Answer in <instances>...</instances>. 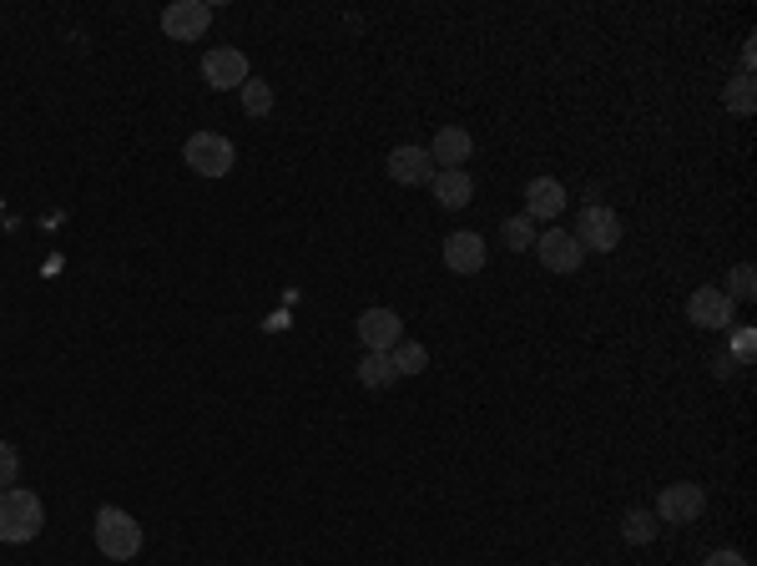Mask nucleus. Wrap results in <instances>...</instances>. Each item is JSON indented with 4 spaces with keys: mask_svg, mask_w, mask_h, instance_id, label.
<instances>
[{
    "mask_svg": "<svg viewBox=\"0 0 757 566\" xmlns=\"http://www.w3.org/2000/svg\"><path fill=\"white\" fill-rule=\"evenodd\" d=\"M41 526H46V506H41L36 491H21V485L0 491V542H36Z\"/></svg>",
    "mask_w": 757,
    "mask_h": 566,
    "instance_id": "nucleus-1",
    "label": "nucleus"
},
{
    "mask_svg": "<svg viewBox=\"0 0 757 566\" xmlns=\"http://www.w3.org/2000/svg\"><path fill=\"white\" fill-rule=\"evenodd\" d=\"M96 546H102V556H111V562H131V556L142 552V526H137L127 511L102 506L96 511Z\"/></svg>",
    "mask_w": 757,
    "mask_h": 566,
    "instance_id": "nucleus-2",
    "label": "nucleus"
},
{
    "mask_svg": "<svg viewBox=\"0 0 757 566\" xmlns=\"http://www.w3.org/2000/svg\"><path fill=\"white\" fill-rule=\"evenodd\" d=\"M182 162H188L192 172H202V178H223V172H233L237 152L223 132H198V137H188V147H182Z\"/></svg>",
    "mask_w": 757,
    "mask_h": 566,
    "instance_id": "nucleus-3",
    "label": "nucleus"
},
{
    "mask_svg": "<svg viewBox=\"0 0 757 566\" xmlns=\"http://www.w3.org/2000/svg\"><path fill=\"white\" fill-rule=\"evenodd\" d=\"M571 238L580 243V248H596V254H611L616 243H621V217L611 213V207L591 203V207H580L576 217V233Z\"/></svg>",
    "mask_w": 757,
    "mask_h": 566,
    "instance_id": "nucleus-4",
    "label": "nucleus"
},
{
    "mask_svg": "<svg viewBox=\"0 0 757 566\" xmlns=\"http://www.w3.org/2000/svg\"><path fill=\"white\" fill-rule=\"evenodd\" d=\"M213 25V6L207 0H172L162 11V31L172 41H202Z\"/></svg>",
    "mask_w": 757,
    "mask_h": 566,
    "instance_id": "nucleus-5",
    "label": "nucleus"
},
{
    "mask_svg": "<svg viewBox=\"0 0 757 566\" xmlns=\"http://www.w3.org/2000/svg\"><path fill=\"white\" fill-rule=\"evenodd\" d=\"M248 56L237 46H213L207 56H202V82L213 86V92H233V86L248 82Z\"/></svg>",
    "mask_w": 757,
    "mask_h": 566,
    "instance_id": "nucleus-6",
    "label": "nucleus"
},
{
    "mask_svg": "<svg viewBox=\"0 0 757 566\" xmlns=\"http://www.w3.org/2000/svg\"><path fill=\"white\" fill-rule=\"evenodd\" d=\"M359 339H364V354H390L404 339V324L394 309H364L359 313Z\"/></svg>",
    "mask_w": 757,
    "mask_h": 566,
    "instance_id": "nucleus-7",
    "label": "nucleus"
},
{
    "mask_svg": "<svg viewBox=\"0 0 757 566\" xmlns=\"http://www.w3.org/2000/svg\"><path fill=\"white\" fill-rule=\"evenodd\" d=\"M702 506H707V491H702L697 481H676L662 491V501H657V516L672 521V526H686V521H697Z\"/></svg>",
    "mask_w": 757,
    "mask_h": 566,
    "instance_id": "nucleus-8",
    "label": "nucleus"
},
{
    "mask_svg": "<svg viewBox=\"0 0 757 566\" xmlns=\"http://www.w3.org/2000/svg\"><path fill=\"white\" fill-rule=\"evenodd\" d=\"M686 319L697 329H733V299L707 284V289H697L686 299Z\"/></svg>",
    "mask_w": 757,
    "mask_h": 566,
    "instance_id": "nucleus-9",
    "label": "nucleus"
},
{
    "mask_svg": "<svg viewBox=\"0 0 757 566\" xmlns=\"http://www.w3.org/2000/svg\"><path fill=\"white\" fill-rule=\"evenodd\" d=\"M535 254H541V264L551 268V274H576L586 248H580L566 228H556V233H545V238H535Z\"/></svg>",
    "mask_w": 757,
    "mask_h": 566,
    "instance_id": "nucleus-10",
    "label": "nucleus"
},
{
    "mask_svg": "<svg viewBox=\"0 0 757 566\" xmlns=\"http://www.w3.org/2000/svg\"><path fill=\"white\" fill-rule=\"evenodd\" d=\"M390 178L404 182V188H425V182L435 178L429 147H399V152H390Z\"/></svg>",
    "mask_w": 757,
    "mask_h": 566,
    "instance_id": "nucleus-11",
    "label": "nucleus"
},
{
    "mask_svg": "<svg viewBox=\"0 0 757 566\" xmlns=\"http://www.w3.org/2000/svg\"><path fill=\"white\" fill-rule=\"evenodd\" d=\"M445 268L450 274H480L486 268V238L480 233H450L445 238Z\"/></svg>",
    "mask_w": 757,
    "mask_h": 566,
    "instance_id": "nucleus-12",
    "label": "nucleus"
},
{
    "mask_svg": "<svg viewBox=\"0 0 757 566\" xmlns=\"http://www.w3.org/2000/svg\"><path fill=\"white\" fill-rule=\"evenodd\" d=\"M475 152V137L465 132V127H439L435 147H429V157H435V172H455L460 162H470Z\"/></svg>",
    "mask_w": 757,
    "mask_h": 566,
    "instance_id": "nucleus-13",
    "label": "nucleus"
},
{
    "mask_svg": "<svg viewBox=\"0 0 757 566\" xmlns=\"http://www.w3.org/2000/svg\"><path fill=\"white\" fill-rule=\"evenodd\" d=\"M561 207H566V188H561L556 178H531V188H525V217H556Z\"/></svg>",
    "mask_w": 757,
    "mask_h": 566,
    "instance_id": "nucleus-14",
    "label": "nucleus"
},
{
    "mask_svg": "<svg viewBox=\"0 0 757 566\" xmlns=\"http://www.w3.org/2000/svg\"><path fill=\"white\" fill-rule=\"evenodd\" d=\"M429 188H435V203L439 207H470V197H475V182H470V172L465 168H455V172H435L429 178Z\"/></svg>",
    "mask_w": 757,
    "mask_h": 566,
    "instance_id": "nucleus-15",
    "label": "nucleus"
},
{
    "mask_svg": "<svg viewBox=\"0 0 757 566\" xmlns=\"http://www.w3.org/2000/svg\"><path fill=\"white\" fill-rule=\"evenodd\" d=\"M535 238H541V233H535V223L525 213H515V217H505V223H500V243H505L510 254H525V248H535Z\"/></svg>",
    "mask_w": 757,
    "mask_h": 566,
    "instance_id": "nucleus-16",
    "label": "nucleus"
},
{
    "mask_svg": "<svg viewBox=\"0 0 757 566\" xmlns=\"http://www.w3.org/2000/svg\"><path fill=\"white\" fill-rule=\"evenodd\" d=\"M390 364H394V374H404V380H409V374H425L429 350L425 344H415V339H399V344L390 350Z\"/></svg>",
    "mask_w": 757,
    "mask_h": 566,
    "instance_id": "nucleus-17",
    "label": "nucleus"
},
{
    "mask_svg": "<svg viewBox=\"0 0 757 566\" xmlns=\"http://www.w3.org/2000/svg\"><path fill=\"white\" fill-rule=\"evenodd\" d=\"M621 536H627L631 546H651L657 542V516H651V511H627V516H621Z\"/></svg>",
    "mask_w": 757,
    "mask_h": 566,
    "instance_id": "nucleus-18",
    "label": "nucleus"
},
{
    "mask_svg": "<svg viewBox=\"0 0 757 566\" xmlns=\"http://www.w3.org/2000/svg\"><path fill=\"white\" fill-rule=\"evenodd\" d=\"M359 380H364V389H384V385H394L399 374H394L390 354H364V364H359Z\"/></svg>",
    "mask_w": 757,
    "mask_h": 566,
    "instance_id": "nucleus-19",
    "label": "nucleus"
},
{
    "mask_svg": "<svg viewBox=\"0 0 757 566\" xmlns=\"http://www.w3.org/2000/svg\"><path fill=\"white\" fill-rule=\"evenodd\" d=\"M237 92H243V111H248V117H268V111H273V86L268 82L248 76V82L237 86Z\"/></svg>",
    "mask_w": 757,
    "mask_h": 566,
    "instance_id": "nucleus-20",
    "label": "nucleus"
},
{
    "mask_svg": "<svg viewBox=\"0 0 757 566\" xmlns=\"http://www.w3.org/2000/svg\"><path fill=\"white\" fill-rule=\"evenodd\" d=\"M722 102H727V111H737V117H753V107H757L753 76H737V82H727V92H722Z\"/></svg>",
    "mask_w": 757,
    "mask_h": 566,
    "instance_id": "nucleus-21",
    "label": "nucleus"
},
{
    "mask_svg": "<svg viewBox=\"0 0 757 566\" xmlns=\"http://www.w3.org/2000/svg\"><path fill=\"white\" fill-rule=\"evenodd\" d=\"M722 293H727V299H753V293H757V284H753V264H737L733 268V289H722Z\"/></svg>",
    "mask_w": 757,
    "mask_h": 566,
    "instance_id": "nucleus-22",
    "label": "nucleus"
},
{
    "mask_svg": "<svg viewBox=\"0 0 757 566\" xmlns=\"http://www.w3.org/2000/svg\"><path fill=\"white\" fill-rule=\"evenodd\" d=\"M15 476H21V456H15V446L0 440V491H11Z\"/></svg>",
    "mask_w": 757,
    "mask_h": 566,
    "instance_id": "nucleus-23",
    "label": "nucleus"
},
{
    "mask_svg": "<svg viewBox=\"0 0 757 566\" xmlns=\"http://www.w3.org/2000/svg\"><path fill=\"white\" fill-rule=\"evenodd\" d=\"M707 566H747V556L743 552H712Z\"/></svg>",
    "mask_w": 757,
    "mask_h": 566,
    "instance_id": "nucleus-24",
    "label": "nucleus"
},
{
    "mask_svg": "<svg viewBox=\"0 0 757 566\" xmlns=\"http://www.w3.org/2000/svg\"><path fill=\"white\" fill-rule=\"evenodd\" d=\"M747 354H753V329H743V334H737V360H747Z\"/></svg>",
    "mask_w": 757,
    "mask_h": 566,
    "instance_id": "nucleus-25",
    "label": "nucleus"
}]
</instances>
